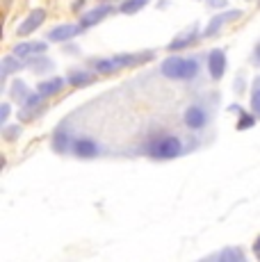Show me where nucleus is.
<instances>
[{
    "mask_svg": "<svg viewBox=\"0 0 260 262\" xmlns=\"http://www.w3.org/2000/svg\"><path fill=\"white\" fill-rule=\"evenodd\" d=\"M18 135H21V125H14V128H5V139H16Z\"/></svg>",
    "mask_w": 260,
    "mask_h": 262,
    "instance_id": "nucleus-22",
    "label": "nucleus"
},
{
    "mask_svg": "<svg viewBox=\"0 0 260 262\" xmlns=\"http://www.w3.org/2000/svg\"><path fill=\"white\" fill-rule=\"evenodd\" d=\"M160 71L169 80L189 82V80H194L199 75V62L194 57H183V55L178 57V55H171V57H167L160 64Z\"/></svg>",
    "mask_w": 260,
    "mask_h": 262,
    "instance_id": "nucleus-2",
    "label": "nucleus"
},
{
    "mask_svg": "<svg viewBox=\"0 0 260 262\" xmlns=\"http://www.w3.org/2000/svg\"><path fill=\"white\" fill-rule=\"evenodd\" d=\"M64 82H67L64 78H57V75H55V78H51V80H44V82H39V84H37V92L44 94L46 98H51V96L62 92V89H64Z\"/></svg>",
    "mask_w": 260,
    "mask_h": 262,
    "instance_id": "nucleus-10",
    "label": "nucleus"
},
{
    "mask_svg": "<svg viewBox=\"0 0 260 262\" xmlns=\"http://www.w3.org/2000/svg\"><path fill=\"white\" fill-rule=\"evenodd\" d=\"M71 144H73V137L64 128H59L57 133L53 135V148H55V153H67V150H71Z\"/></svg>",
    "mask_w": 260,
    "mask_h": 262,
    "instance_id": "nucleus-12",
    "label": "nucleus"
},
{
    "mask_svg": "<svg viewBox=\"0 0 260 262\" xmlns=\"http://www.w3.org/2000/svg\"><path fill=\"white\" fill-rule=\"evenodd\" d=\"M46 98L44 94H39V92H34V94H28L26 96V100H23V107L26 110H32V107H37V105H41V100Z\"/></svg>",
    "mask_w": 260,
    "mask_h": 262,
    "instance_id": "nucleus-19",
    "label": "nucleus"
},
{
    "mask_svg": "<svg viewBox=\"0 0 260 262\" xmlns=\"http://www.w3.org/2000/svg\"><path fill=\"white\" fill-rule=\"evenodd\" d=\"M251 110H253V114H260V87L253 89V94H251Z\"/></svg>",
    "mask_w": 260,
    "mask_h": 262,
    "instance_id": "nucleus-21",
    "label": "nucleus"
},
{
    "mask_svg": "<svg viewBox=\"0 0 260 262\" xmlns=\"http://www.w3.org/2000/svg\"><path fill=\"white\" fill-rule=\"evenodd\" d=\"M240 16H242V12H240V9H233V12H226V14H222V16L212 18V21H210V28L203 32V37H212V34H217V30H222V25L226 21H235V18H240Z\"/></svg>",
    "mask_w": 260,
    "mask_h": 262,
    "instance_id": "nucleus-11",
    "label": "nucleus"
},
{
    "mask_svg": "<svg viewBox=\"0 0 260 262\" xmlns=\"http://www.w3.org/2000/svg\"><path fill=\"white\" fill-rule=\"evenodd\" d=\"M67 82L71 84V87H84V84L94 82V75L89 71H71V75H69Z\"/></svg>",
    "mask_w": 260,
    "mask_h": 262,
    "instance_id": "nucleus-15",
    "label": "nucleus"
},
{
    "mask_svg": "<svg viewBox=\"0 0 260 262\" xmlns=\"http://www.w3.org/2000/svg\"><path fill=\"white\" fill-rule=\"evenodd\" d=\"M44 18H46V12H44V9H34V12H30V16L16 28V34L18 37H28V34H32L34 30L44 23Z\"/></svg>",
    "mask_w": 260,
    "mask_h": 262,
    "instance_id": "nucleus-8",
    "label": "nucleus"
},
{
    "mask_svg": "<svg viewBox=\"0 0 260 262\" xmlns=\"http://www.w3.org/2000/svg\"><path fill=\"white\" fill-rule=\"evenodd\" d=\"M183 123L187 125L189 130H203L208 125V112L201 105H189L183 112Z\"/></svg>",
    "mask_w": 260,
    "mask_h": 262,
    "instance_id": "nucleus-3",
    "label": "nucleus"
},
{
    "mask_svg": "<svg viewBox=\"0 0 260 262\" xmlns=\"http://www.w3.org/2000/svg\"><path fill=\"white\" fill-rule=\"evenodd\" d=\"M199 37V28H189L185 34H178L171 43H169V50H181V48H187L192 46V41Z\"/></svg>",
    "mask_w": 260,
    "mask_h": 262,
    "instance_id": "nucleus-13",
    "label": "nucleus"
},
{
    "mask_svg": "<svg viewBox=\"0 0 260 262\" xmlns=\"http://www.w3.org/2000/svg\"><path fill=\"white\" fill-rule=\"evenodd\" d=\"M71 153L80 160H89V158H96L98 155V144L89 137H76L71 144Z\"/></svg>",
    "mask_w": 260,
    "mask_h": 262,
    "instance_id": "nucleus-5",
    "label": "nucleus"
},
{
    "mask_svg": "<svg viewBox=\"0 0 260 262\" xmlns=\"http://www.w3.org/2000/svg\"><path fill=\"white\" fill-rule=\"evenodd\" d=\"M148 0H123L121 5H119V12L121 14H137L142 7H146Z\"/></svg>",
    "mask_w": 260,
    "mask_h": 262,
    "instance_id": "nucleus-16",
    "label": "nucleus"
},
{
    "mask_svg": "<svg viewBox=\"0 0 260 262\" xmlns=\"http://www.w3.org/2000/svg\"><path fill=\"white\" fill-rule=\"evenodd\" d=\"M48 43L44 41H23V43H16L12 53L16 57H30V55H37V53H46Z\"/></svg>",
    "mask_w": 260,
    "mask_h": 262,
    "instance_id": "nucleus-9",
    "label": "nucleus"
},
{
    "mask_svg": "<svg viewBox=\"0 0 260 262\" xmlns=\"http://www.w3.org/2000/svg\"><path fill=\"white\" fill-rule=\"evenodd\" d=\"M217 258L222 262H242L244 260V253L240 249H235V246H228V249H224L222 253H217Z\"/></svg>",
    "mask_w": 260,
    "mask_h": 262,
    "instance_id": "nucleus-17",
    "label": "nucleus"
},
{
    "mask_svg": "<svg viewBox=\"0 0 260 262\" xmlns=\"http://www.w3.org/2000/svg\"><path fill=\"white\" fill-rule=\"evenodd\" d=\"M208 71L212 80H222L224 73H226V53L222 48L210 50L208 55Z\"/></svg>",
    "mask_w": 260,
    "mask_h": 262,
    "instance_id": "nucleus-4",
    "label": "nucleus"
},
{
    "mask_svg": "<svg viewBox=\"0 0 260 262\" xmlns=\"http://www.w3.org/2000/svg\"><path fill=\"white\" fill-rule=\"evenodd\" d=\"M253 253H256L258 258H260V235L256 237V242H253Z\"/></svg>",
    "mask_w": 260,
    "mask_h": 262,
    "instance_id": "nucleus-25",
    "label": "nucleus"
},
{
    "mask_svg": "<svg viewBox=\"0 0 260 262\" xmlns=\"http://www.w3.org/2000/svg\"><path fill=\"white\" fill-rule=\"evenodd\" d=\"M256 59H258V64H260V46L256 48Z\"/></svg>",
    "mask_w": 260,
    "mask_h": 262,
    "instance_id": "nucleus-26",
    "label": "nucleus"
},
{
    "mask_svg": "<svg viewBox=\"0 0 260 262\" xmlns=\"http://www.w3.org/2000/svg\"><path fill=\"white\" fill-rule=\"evenodd\" d=\"M112 12H114L112 5H98V7H92L87 14H82V18H80V25H82L84 30L94 28V25H98L103 18H107Z\"/></svg>",
    "mask_w": 260,
    "mask_h": 262,
    "instance_id": "nucleus-6",
    "label": "nucleus"
},
{
    "mask_svg": "<svg viewBox=\"0 0 260 262\" xmlns=\"http://www.w3.org/2000/svg\"><path fill=\"white\" fill-rule=\"evenodd\" d=\"M144 153L153 160H176L185 153L183 142L178 135L164 133V135H156L144 144Z\"/></svg>",
    "mask_w": 260,
    "mask_h": 262,
    "instance_id": "nucleus-1",
    "label": "nucleus"
},
{
    "mask_svg": "<svg viewBox=\"0 0 260 262\" xmlns=\"http://www.w3.org/2000/svg\"><path fill=\"white\" fill-rule=\"evenodd\" d=\"M82 25H73V23H64V25H57V28H53L51 32H48V39L55 43H62V41H69V39H73L76 34L82 32Z\"/></svg>",
    "mask_w": 260,
    "mask_h": 262,
    "instance_id": "nucleus-7",
    "label": "nucleus"
},
{
    "mask_svg": "<svg viewBox=\"0 0 260 262\" xmlns=\"http://www.w3.org/2000/svg\"><path fill=\"white\" fill-rule=\"evenodd\" d=\"M208 3L212 5V7H219V9L226 7V0H208Z\"/></svg>",
    "mask_w": 260,
    "mask_h": 262,
    "instance_id": "nucleus-24",
    "label": "nucleus"
},
{
    "mask_svg": "<svg viewBox=\"0 0 260 262\" xmlns=\"http://www.w3.org/2000/svg\"><path fill=\"white\" fill-rule=\"evenodd\" d=\"M14 57H16V55H14ZM14 57L9 55V57H5V59H3V78H7V75L12 73V71H18V69L23 67V64H21V62H16Z\"/></svg>",
    "mask_w": 260,
    "mask_h": 262,
    "instance_id": "nucleus-18",
    "label": "nucleus"
},
{
    "mask_svg": "<svg viewBox=\"0 0 260 262\" xmlns=\"http://www.w3.org/2000/svg\"><path fill=\"white\" fill-rule=\"evenodd\" d=\"M117 69H121V67H119V62H117V57L94 59V71H96V73L110 75V73H114V71H117Z\"/></svg>",
    "mask_w": 260,
    "mask_h": 262,
    "instance_id": "nucleus-14",
    "label": "nucleus"
},
{
    "mask_svg": "<svg viewBox=\"0 0 260 262\" xmlns=\"http://www.w3.org/2000/svg\"><path fill=\"white\" fill-rule=\"evenodd\" d=\"M7 119H9V103H3L0 105V123H5Z\"/></svg>",
    "mask_w": 260,
    "mask_h": 262,
    "instance_id": "nucleus-23",
    "label": "nucleus"
},
{
    "mask_svg": "<svg viewBox=\"0 0 260 262\" xmlns=\"http://www.w3.org/2000/svg\"><path fill=\"white\" fill-rule=\"evenodd\" d=\"M253 123H256V117H251V114H244V112H242V119L237 121V130H247V128H251Z\"/></svg>",
    "mask_w": 260,
    "mask_h": 262,
    "instance_id": "nucleus-20",
    "label": "nucleus"
}]
</instances>
